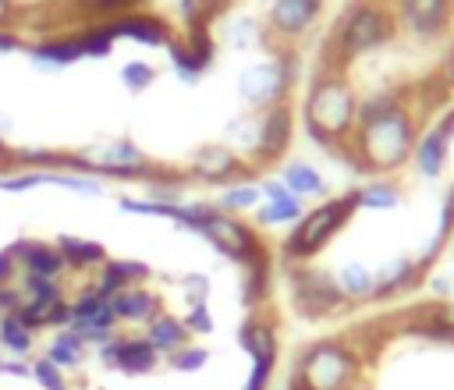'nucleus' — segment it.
<instances>
[{
    "label": "nucleus",
    "mask_w": 454,
    "mask_h": 390,
    "mask_svg": "<svg viewBox=\"0 0 454 390\" xmlns=\"http://www.w3.org/2000/svg\"><path fill=\"white\" fill-rule=\"evenodd\" d=\"M259 191H262V199H284V195H291L280 177H266V181L259 184Z\"/></svg>",
    "instance_id": "nucleus-49"
},
{
    "label": "nucleus",
    "mask_w": 454,
    "mask_h": 390,
    "mask_svg": "<svg viewBox=\"0 0 454 390\" xmlns=\"http://www.w3.org/2000/svg\"><path fill=\"white\" fill-rule=\"evenodd\" d=\"M323 11V0H273L266 11V28L277 39H298L305 35Z\"/></svg>",
    "instance_id": "nucleus-15"
},
{
    "label": "nucleus",
    "mask_w": 454,
    "mask_h": 390,
    "mask_svg": "<svg viewBox=\"0 0 454 390\" xmlns=\"http://www.w3.org/2000/svg\"><path fill=\"white\" fill-rule=\"evenodd\" d=\"M110 305H114L117 323H149L156 312H163L160 298H156L145 284H131V287H124Z\"/></svg>",
    "instance_id": "nucleus-21"
},
{
    "label": "nucleus",
    "mask_w": 454,
    "mask_h": 390,
    "mask_svg": "<svg viewBox=\"0 0 454 390\" xmlns=\"http://www.w3.org/2000/svg\"><path fill=\"white\" fill-rule=\"evenodd\" d=\"M57 252L64 255L67 269H99L106 262V248L89 241V238H74V234H60L57 241Z\"/></svg>",
    "instance_id": "nucleus-26"
},
{
    "label": "nucleus",
    "mask_w": 454,
    "mask_h": 390,
    "mask_svg": "<svg viewBox=\"0 0 454 390\" xmlns=\"http://www.w3.org/2000/svg\"><path fill=\"white\" fill-rule=\"evenodd\" d=\"M167 53H170L174 74H177L184 85H195V82L209 71V64H213V57H216V43H213L209 28H184V35H177V39L167 46Z\"/></svg>",
    "instance_id": "nucleus-11"
},
{
    "label": "nucleus",
    "mask_w": 454,
    "mask_h": 390,
    "mask_svg": "<svg viewBox=\"0 0 454 390\" xmlns=\"http://www.w3.org/2000/svg\"><path fill=\"white\" fill-rule=\"evenodd\" d=\"M14 308H21V287L4 284V287H0V316H7V312H14Z\"/></svg>",
    "instance_id": "nucleus-47"
},
{
    "label": "nucleus",
    "mask_w": 454,
    "mask_h": 390,
    "mask_svg": "<svg viewBox=\"0 0 454 390\" xmlns=\"http://www.w3.org/2000/svg\"><path fill=\"white\" fill-rule=\"evenodd\" d=\"M43 184H57V188L74 191V195H103V181L99 177L74 174V170H43Z\"/></svg>",
    "instance_id": "nucleus-36"
},
{
    "label": "nucleus",
    "mask_w": 454,
    "mask_h": 390,
    "mask_svg": "<svg viewBox=\"0 0 454 390\" xmlns=\"http://www.w3.org/2000/svg\"><path fill=\"white\" fill-rule=\"evenodd\" d=\"M223 35H227V43L238 46V50H241V46H255V43H262V25H259L252 14H241V18H234V21L227 25Z\"/></svg>",
    "instance_id": "nucleus-39"
},
{
    "label": "nucleus",
    "mask_w": 454,
    "mask_h": 390,
    "mask_svg": "<svg viewBox=\"0 0 454 390\" xmlns=\"http://www.w3.org/2000/svg\"><path fill=\"white\" fill-rule=\"evenodd\" d=\"M121 82H124L128 92H145V89L156 82V67L145 64V60H128V64L121 67Z\"/></svg>",
    "instance_id": "nucleus-40"
},
{
    "label": "nucleus",
    "mask_w": 454,
    "mask_h": 390,
    "mask_svg": "<svg viewBox=\"0 0 454 390\" xmlns=\"http://www.w3.org/2000/svg\"><path fill=\"white\" fill-rule=\"evenodd\" d=\"M213 206H216L220 213H231V216H238V213H252V209H259V206H262V191H259V184L241 181V184L223 188V191H220V199H216Z\"/></svg>",
    "instance_id": "nucleus-32"
},
{
    "label": "nucleus",
    "mask_w": 454,
    "mask_h": 390,
    "mask_svg": "<svg viewBox=\"0 0 454 390\" xmlns=\"http://www.w3.org/2000/svg\"><path fill=\"white\" fill-rule=\"evenodd\" d=\"M333 280H337L344 301H369V298H372L376 277H372V269H369L365 262H348Z\"/></svg>",
    "instance_id": "nucleus-29"
},
{
    "label": "nucleus",
    "mask_w": 454,
    "mask_h": 390,
    "mask_svg": "<svg viewBox=\"0 0 454 390\" xmlns=\"http://www.w3.org/2000/svg\"><path fill=\"white\" fill-rule=\"evenodd\" d=\"M188 174L202 184H241V181H248L252 167L231 145L213 142V145L195 149V156L188 160Z\"/></svg>",
    "instance_id": "nucleus-9"
},
{
    "label": "nucleus",
    "mask_w": 454,
    "mask_h": 390,
    "mask_svg": "<svg viewBox=\"0 0 454 390\" xmlns=\"http://www.w3.org/2000/svg\"><path fill=\"white\" fill-rule=\"evenodd\" d=\"M447 149H450V138L443 135L440 124H433L426 135H419L415 138V149H411V163H415L419 177L436 181L443 174V167H447Z\"/></svg>",
    "instance_id": "nucleus-19"
},
{
    "label": "nucleus",
    "mask_w": 454,
    "mask_h": 390,
    "mask_svg": "<svg viewBox=\"0 0 454 390\" xmlns=\"http://www.w3.org/2000/svg\"><path fill=\"white\" fill-rule=\"evenodd\" d=\"M202 238H206V241H209L223 259L241 262V266H248V262H255V259L270 255V248L259 241V234H255L248 223H241L238 216L220 213V209L209 216V223H206V230H202Z\"/></svg>",
    "instance_id": "nucleus-8"
},
{
    "label": "nucleus",
    "mask_w": 454,
    "mask_h": 390,
    "mask_svg": "<svg viewBox=\"0 0 454 390\" xmlns=\"http://www.w3.org/2000/svg\"><path fill=\"white\" fill-rule=\"evenodd\" d=\"M0 376H18V379H25V376H32V365L21 362V358H0Z\"/></svg>",
    "instance_id": "nucleus-48"
},
{
    "label": "nucleus",
    "mask_w": 454,
    "mask_h": 390,
    "mask_svg": "<svg viewBox=\"0 0 454 390\" xmlns=\"http://www.w3.org/2000/svg\"><path fill=\"white\" fill-rule=\"evenodd\" d=\"M255 216H259L262 227H284V223L294 227V223L305 216V206H301V199H294V195H284V199H262V206L255 209Z\"/></svg>",
    "instance_id": "nucleus-31"
},
{
    "label": "nucleus",
    "mask_w": 454,
    "mask_h": 390,
    "mask_svg": "<svg viewBox=\"0 0 454 390\" xmlns=\"http://www.w3.org/2000/svg\"><path fill=\"white\" fill-rule=\"evenodd\" d=\"M7 252H11L14 266H18L25 277L60 280V277L67 273V262H64V255L57 252V245H46V241H35V238H21V241H14Z\"/></svg>",
    "instance_id": "nucleus-16"
},
{
    "label": "nucleus",
    "mask_w": 454,
    "mask_h": 390,
    "mask_svg": "<svg viewBox=\"0 0 454 390\" xmlns=\"http://www.w3.org/2000/svg\"><path fill=\"white\" fill-rule=\"evenodd\" d=\"M18 50H25L21 35L11 32V28H0V53H18Z\"/></svg>",
    "instance_id": "nucleus-50"
},
{
    "label": "nucleus",
    "mask_w": 454,
    "mask_h": 390,
    "mask_svg": "<svg viewBox=\"0 0 454 390\" xmlns=\"http://www.w3.org/2000/svg\"><path fill=\"white\" fill-rule=\"evenodd\" d=\"M106 28H110L114 39H131V43H142V46H153V50H160V46L167 50L177 39V32H174V25L167 18L145 14V11L117 14V18L106 21Z\"/></svg>",
    "instance_id": "nucleus-13"
},
{
    "label": "nucleus",
    "mask_w": 454,
    "mask_h": 390,
    "mask_svg": "<svg viewBox=\"0 0 454 390\" xmlns=\"http://www.w3.org/2000/svg\"><path fill=\"white\" fill-rule=\"evenodd\" d=\"M355 106H358V96L351 82L340 71H323L316 74L305 96V110H301L305 131L326 152H340V145H348L355 135Z\"/></svg>",
    "instance_id": "nucleus-1"
},
{
    "label": "nucleus",
    "mask_w": 454,
    "mask_h": 390,
    "mask_svg": "<svg viewBox=\"0 0 454 390\" xmlns=\"http://www.w3.org/2000/svg\"><path fill=\"white\" fill-rule=\"evenodd\" d=\"M167 362H170L174 372H199V369L209 362V351H206V347H195V344H184L181 351L167 355Z\"/></svg>",
    "instance_id": "nucleus-42"
},
{
    "label": "nucleus",
    "mask_w": 454,
    "mask_h": 390,
    "mask_svg": "<svg viewBox=\"0 0 454 390\" xmlns=\"http://www.w3.org/2000/svg\"><path fill=\"white\" fill-rule=\"evenodd\" d=\"M160 355L145 344V337H117V355H114V369L128 372V376H149L156 369Z\"/></svg>",
    "instance_id": "nucleus-25"
},
{
    "label": "nucleus",
    "mask_w": 454,
    "mask_h": 390,
    "mask_svg": "<svg viewBox=\"0 0 454 390\" xmlns=\"http://www.w3.org/2000/svg\"><path fill=\"white\" fill-rule=\"evenodd\" d=\"M121 213H131V216H163L174 223L177 216V206H167V202H156V199H135V195H121L117 199Z\"/></svg>",
    "instance_id": "nucleus-38"
},
{
    "label": "nucleus",
    "mask_w": 454,
    "mask_h": 390,
    "mask_svg": "<svg viewBox=\"0 0 454 390\" xmlns=\"http://www.w3.org/2000/svg\"><path fill=\"white\" fill-rule=\"evenodd\" d=\"M181 323H184L188 337H192V333L206 337V333H213V330H216V323H213V312H209V305H188V308H184V316H181Z\"/></svg>",
    "instance_id": "nucleus-43"
},
{
    "label": "nucleus",
    "mask_w": 454,
    "mask_h": 390,
    "mask_svg": "<svg viewBox=\"0 0 454 390\" xmlns=\"http://www.w3.org/2000/svg\"><path fill=\"white\" fill-rule=\"evenodd\" d=\"M294 305L305 316H323V312H337L344 305V294L330 273L301 266L294 269Z\"/></svg>",
    "instance_id": "nucleus-12"
},
{
    "label": "nucleus",
    "mask_w": 454,
    "mask_h": 390,
    "mask_svg": "<svg viewBox=\"0 0 454 390\" xmlns=\"http://www.w3.org/2000/svg\"><path fill=\"white\" fill-rule=\"evenodd\" d=\"M397 106H404L401 92H369V96H362L358 106H355V128H358V124H369V121H380V117H387V113L397 110Z\"/></svg>",
    "instance_id": "nucleus-34"
},
{
    "label": "nucleus",
    "mask_w": 454,
    "mask_h": 390,
    "mask_svg": "<svg viewBox=\"0 0 454 390\" xmlns=\"http://www.w3.org/2000/svg\"><path fill=\"white\" fill-rule=\"evenodd\" d=\"M355 191H358V209H369V213H383V209L401 206V188L394 181H369Z\"/></svg>",
    "instance_id": "nucleus-33"
},
{
    "label": "nucleus",
    "mask_w": 454,
    "mask_h": 390,
    "mask_svg": "<svg viewBox=\"0 0 454 390\" xmlns=\"http://www.w3.org/2000/svg\"><path fill=\"white\" fill-rule=\"evenodd\" d=\"M0 347L11 355V358H25L32 347H35V333L18 319V308L0 316Z\"/></svg>",
    "instance_id": "nucleus-30"
},
{
    "label": "nucleus",
    "mask_w": 454,
    "mask_h": 390,
    "mask_svg": "<svg viewBox=\"0 0 454 390\" xmlns=\"http://www.w3.org/2000/svg\"><path fill=\"white\" fill-rule=\"evenodd\" d=\"M266 4H273V0H266Z\"/></svg>",
    "instance_id": "nucleus-56"
},
{
    "label": "nucleus",
    "mask_w": 454,
    "mask_h": 390,
    "mask_svg": "<svg viewBox=\"0 0 454 390\" xmlns=\"http://www.w3.org/2000/svg\"><path fill=\"white\" fill-rule=\"evenodd\" d=\"M394 32H397L394 14L380 0H362L340 18L333 46H337L340 60H351V57H362V53H372V50L387 46L394 39Z\"/></svg>",
    "instance_id": "nucleus-6"
},
{
    "label": "nucleus",
    "mask_w": 454,
    "mask_h": 390,
    "mask_svg": "<svg viewBox=\"0 0 454 390\" xmlns=\"http://www.w3.org/2000/svg\"><path fill=\"white\" fill-rule=\"evenodd\" d=\"M270 291H273V266H270V255H262V259H255V262L245 266L241 298L255 308V305H262L270 298Z\"/></svg>",
    "instance_id": "nucleus-28"
},
{
    "label": "nucleus",
    "mask_w": 454,
    "mask_h": 390,
    "mask_svg": "<svg viewBox=\"0 0 454 390\" xmlns=\"http://www.w3.org/2000/svg\"><path fill=\"white\" fill-rule=\"evenodd\" d=\"M291 82H294L291 57H273V60H262V64L245 67V74L238 78V92H241V99L252 110L262 113V110H270L277 103H287Z\"/></svg>",
    "instance_id": "nucleus-7"
},
{
    "label": "nucleus",
    "mask_w": 454,
    "mask_h": 390,
    "mask_svg": "<svg viewBox=\"0 0 454 390\" xmlns=\"http://www.w3.org/2000/svg\"><path fill=\"white\" fill-rule=\"evenodd\" d=\"M390 14L408 35L436 39L454 21V0H394Z\"/></svg>",
    "instance_id": "nucleus-10"
},
{
    "label": "nucleus",
    "mask_w": 454,
    "mask_h": 390,
    "mask_svg": "<svg viewBox=\"0 0 454 390\" xmlns=\"http://www.w3.org/2000/svg\"><path fill=\"white\" fill-rule=\"evenodd\" d=\"M43 184V170H14V174H0V191H28Z\"/></svg>",
    "instance_id": "nucleus-45"
},
{
    "label": "nucleus",
    "mask_w": 454,
    "mask_h": 390,
    "mask_svg": "<svg viewBox=\"0 0 454 390\" xmlns=\"http://www.w3.org/2000/svg\"><path fill=\"white\" fill-rule=\"evenodd\" d=\"M181 287H184V301L188 305H206L209 301V277L188 273V277H181Z\"/></svg>",
    "instance_id": "nucleus-46"
},
{
    "label": "nucleus",
    "mask_w": 454,
    "mask_h": 390,
    "mask_svg": "<svg viewBox=\"0 0 454 390\" xmlns=\"http://www.w3.org/2000/svg\"><path fill=\"white\" fill-rule=\"evenodd\" d=\"M447 78L454 82V46H450V53H447Z\"/></svg>",
    "instance_id": "nucleus-55"
},
{
    "label": "nucleus",
    "mask_w": 454,
    "mask_h": 390,
    "mask_svg": "<svg viewBox=\"0 0 454 390\" xmlns=\"http://www.w3.org/2000/svg\"><path fill=\"white\" fill-rule=\"evenodd\" d=\"M14 273H18V266H14L11 252L4 248V252H0V287H4V284H11V280H14Z\"/></svg>",
    "instance_id": "nucleus-51"
},
{
    "label": "nucleus",
    "mask_w": 454,
    "mask_h": 390,
    "mask_svg": "<svg viewBox=\"0 0 454 390\" xmlns=\"http://www.w3.org/2000/svg\"><path fill=\"white\" fill-rule=\"evenodd\" d=\"M422 269H426V266H422L419 259H408V255H397V259L383 262V266L372 273V277H376V284H372V301L408 294V291L419 284V273H422Z\"/></svg>",
    "instance_id": "nucleus-18"
},
{
    "label": "nucleus",
    "mask_w": 454,
    "mask_h": 390,
    "mask_svg": "<svg viewBox=\"0 0 454 390\" xmlns=\"http://www.w3.org/2000/svg\"><path fill=\"white\" fill-rule=\"evenodd\" d=\"M74 39H78V46H82V57H110V50H114V35H110V28H106V21H92V25H85L82 32H74Z\"/></svg>",
    "instance_id": "nucleus-37"
},
{
    "label": "nucleus",
    "mask_w": 454,
    "mask_h": 390,
    "mask_svg": "<svg viewBox=\"0 0 454 390\" xmlns=\"http://www.w3.org/2000/svg\"><path fill=\"white\" fill-rule=\"evenodd\" d=\"M60 301H67L60 280H46V277L21 280V305H60Z\"/></svg>",
    "instance_id": "nucleus-35"
},
{
    "label": "nucleus",
    "mask_w": 454,
    "mask_h": 390,
    "mask_svg": "<svg viewBox=\"0 0 454 390\" xmlns=\"http://www.w3.org/2000/svg\"><path fill=\"white\" fill-rule=\"evenodd\" d=\"M67 170L89 174V177H110V181H156L163 170L128 138L96 142L85 149L67 152Z\"/></svg>",
    "instance_id": "nucleus-4"
},
{
    "label": "nucleus",
    "mask_w": 454,
    "mask_h": 390,
    "mask_svg": "<svg viewBox=\"0 0 454 390\" xmlns=\"http://www.w3.org/2000/svg\"><path fill=\"white\" fill-rule=\"evenodd\" d=\"M443 216H450V220H454V184H450V191H447V202H443Z\"/></svg>",
    "instance_id": "nucleus-54"
},
{
    "label": "nucleus",
    "mask_w": 454,
    "mask_h": 390,
    "mask_svg": "<svg viewBox=\"0 0 454 390\" xmlns=\"http://www.w3.org/2000/svg\"><path fill=\"white\" fill-rule=\"evenodd\" d=\"M149 266L145 262H138V259H106L99 269H96V284H92V291L103 298V301H114L124 287H131V284H145L149 280Z\"/></svg>",
    "instance_id": "nucleus-17"
},
{
    "label": "nucleus",
    "mask_w": 454,
    "mask_h": 390,
    "mask_svg": "<svg viewBox=\"0 0 454 390\" xmlns=\"http://www.w3.org/2000/svg\"><path fill=\"white\" fill-rule=\"evenodd\" d=\"M28 60L39 71H64L67 64L82 60V46L74 35H53V39H39L28 46Z\"/></svg>",
    "instance_id": "nucleus-20"
},
{
    "label": "nucleus",
    "mask_w": 454,
    "mask_h": 390,
    "mask_svg": "<svg viewBox=\"0 0 454 390\" xmlns=\"http://www.w3.org/2000/svg\"><path fill=\"white\" fill-rule=\"evenodd\" d=\"M32 379H35L43 390H71V386H67V376H64V369H57V365H53L46 355L32 362Z\"/></svg>",
    "instance_id": "nucleus-41"
},
{
    "label": "nucleus",
    "mask_w": 454,
    "mask_h": 390,
    "mask_svg": "<svg viewBox=\"0 0 454 390\" xmlns=\"http://www.w3.org/2000/svg\"><path fill=\"white\" fill-rule=\"evenodd\" d=\"M280 181L284 188L294 195V199H326V177L319 167H312L309 160H291L284 170H280Z\"/></svg>",
    "instance_id": "nucleus-24"
},
{
    "label": "nucleus",
    "mask_w": 454,
    "mask_h": 390,
    "mask_svg": "<svg viewBox=\"0 0 454 390\" xmlns=\"http://www.w3.org/2000/svg\"><path fill=\"white\" fill-rule=\"evenodd\" d=\"M46 358H50L57 369H78V365L85 362V340H82L71 326H64V330H57L53 340L46 344Z\"/></svg>",
    "instance_id": "nucleus-27"
},
{
    "label": "nucleus",
    "mask_w": 454,
    "mask_h": 390,
    "mask_svg": "<svg viewBox=\"0 0 454 390\" xmlns=\"http://www.w3.org/2000/svg\"><path fill=\"white\" fill-rule=\"evenodd\" d=\"M415 149V117L408 106L390 110L380 121L358 124L351 135V156L355 167L365 174H394L404 163H411Z\"/></svg>",
    "instance_id": "nucleus-2"
},
{
    "label": "nucleus",
    "mask_w": 454,
    "mask_h": 390,
    "mask_svg": "<svg viewBox=\"0 0 454 390\" xmlns=\"http://www.w3.org/2000/svg\"><path fill=\"white\" fill-rule=\"evenodd\" d=\"M145 344L156 351V355H174L188 344V330L181 323V316H170V312H156L149 323H145Z\"/></svg>",
    "instance_id": "nucleus-22"
},
{
    "label": "nucleus",
    "mask_w": 454,
    "mask_h": 390,
    "mask_svg": "<svg viewBox=\"0 0 454 390\" xmlns=\"http://www.w3.org/2000/svg\"><path fill=\"white\" fill-rule=\"evenodd\" d=\"M85 11H92V14H99V21H110V18H117V14H128V11H135L142 0H78Z\"/></svg>",
    "instance_id": "nucleus-44"
},
{
    "label": "nucleus",
    "mask_w": 454,
    "mask_h": 390,
    "mask_svg": "<svg viewBox=\"0 0 454 390\" xmlns=\"http://www.w3.org/2000/svg\"><path fill=\"white\" fill-rule=\"evenodd\" d=\"M241 347L248 351L252 362H277V326L262 316H248L238 330Z\"/></svg>",
    "instance_id": "nucleus-23"
},
{
    "label": "nucleus",
    "mask_w": 454,
    "mask_h": 390,
    "mask_svg": "<svg viewBox=\"0 0 454 390\" xmlns=\"http://www.w3.org/2000/svg\"><path fill=\"white\" fill-rule=\"evenodd\" d=\"M358 209V191H344V195H330L319 206H312L284 238V259L287 262H305L312 255H319L337 234L340 227L355 216Z\"/></svg>",
    "instance_id": "nucleus-3"
},
{
    "label": "nucleus",
    "mask_w": 454,
    "mask_h": 390,
    "mask_svg": "<svg viewBox=\"0 0 454 390\" xmlns=\"http://www.w3.org/2000/svg\"><path fill=\"white\" fill-rule=\"evenodd\" d=\"M18 18V4L14 0H0V28H7Z\"/></svg>",
    "instance_id": "nucleus-52"
},
{
    "label": "nucleus",
    "mask_w": 454,
    "mask_h": 390,
    "mask_svg": "<svg viewBox=\"0 0 454 390\" xmlns=\"http://www.w3.org/2000/svg\"><path fill=\"white\" fill-rule=\"evenodd\" d=\"M429 287H433V294H450V277H433Z\"/></svg>",
    "instance_id": "nucleus-53"
},
{
    "label": "nucleus",
    "mask_w": 454,
    "mask_h": 390,
    "mask_svg": "<svg viewBox=\"0 0 454 390\" xmlns=\"http://www.w3.org/2000/svg\"><path fill=\"white\" fill-rule=\"evenodd\" d=\"M358 376V355L344 340H316L298 355L294 383L301 390H348Z\"/></svg>",
    "instance_id": "nucleus-5"
},
{
    "label": "nucleus",
    "mask_w": 454,
    "mask_h": 390,
    "mask_svg": "<svg viewBox=\"0 0 454 390\" xmlns=\"http://www.w3.org/2000/svg\"><path fill=\"white\" fill-rule=\"evenodd\" d=\"M291 135H294V113H291L287 103H277V106L262 110L259 131H255V149H252L255 163L280 160L287 152V145H291Z\"/></svg>",
    "instance_id": "nucleus-14"
}]
</instances>
